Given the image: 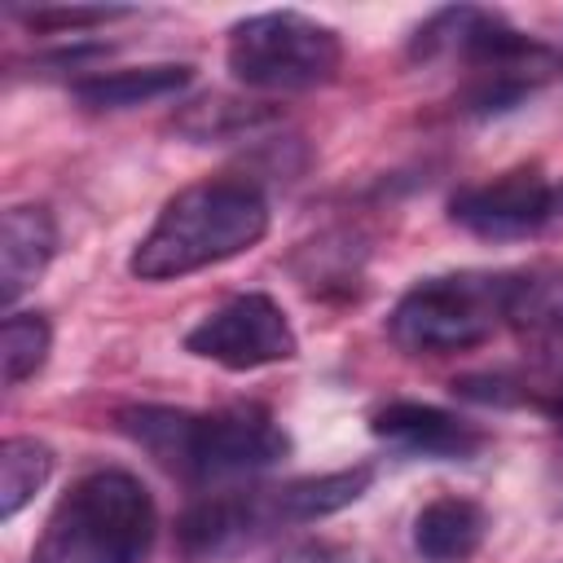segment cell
<instances>
[{"label": "cell", "instance_id": "1", "mask_svg": "<svg viewBox=\"0 0 563 563\" xmlns=\"http://www.w3.org/2000/svg\"><path fill=\"white\" fill-rule=\"evenodd\" d=\"M114 422L163 471L189 484L242 479L277 466L290 453V435L264 405H229L211 413L172 405H128L114 413Z\"/></svg>", "mask_w": 563, "mask_h": 563}, {"label": "cell", "instance_id": "2", "mask_svg": "<svg viewBox=\"0 0 563 563\" xmlns=\"http://www.w3.org/2000/svg\"><path fill=\"white\" fill-rule=\"evenodd\" d=\"M268 233V202L251 180L216 176L172 194L136 242L128 273L141 282H172L251 251Z\"/></svg>", "mask_w": 563, "mask_h": 563}, {"label": "cell", "instance_id": "3", "mask_svg": "<svg viewBox=\"0 0 563 563\" xmlns=\"http://www.w3.org/2000/svg\"><path fill=\"white\" fill-rule=\"evenodd\" d=\"M409 53L418 62H462L466 66L462 106L471 114H497L519 106L554 70V53L545 44L510 26L501 13L475 4L431 13L418 26Z\"/></svg>", "mask_w": 563, "mask_h": 563}, {"label": "cell", "instance_id": "4", "mask_svg": "<svg viewBox=\"0 0 563 563\" xmlns=\"http://www.w3.org/2000/svg\"><path fill=\"white\" fill-rule=\"evenodd\" d=\"M158 510L150 488L119 466L84 471L48 510L31 563H150Z\"/></svg>", "mask_w": 563, "mask_h": 563}, {"label": "cell", "instance_id": "5", "mask_svg": "<svg viewBox=\"0 0 563 563\" xmlns=\"http://www.w3.org/2000/svg\"><path fill=\"white\" fill-rule=\"evenodd\" d=\"M506 286L510 273H484V268L422 277L396 299L387 317V334L409 356L471 352L484 339H493V330L506 325Z\"/></svg>", "mask_w": 563, "mask_h": 563}, {"label": "cell", "instance_id": "6", "mask_svg": "<svg viewBox=\"0 0 563 563\" xmlns=\"http://www.w3.org/2000/svg\"><path fill=\"white\" fill-rule=\"evenodd\" d=\"M224 62L233 79L255 92H308L339 75L343 40L334 26L308 13L273 9L233 22Z\"/></svg>", "mask_w": 563, "mask_h": 563}, {"label": "cell", "instance_id": "7", "mask_svg": "<svg viewBox=\"0 0 563 563\" xmlns=\"http://www.w3.org/2000/svg\"><path fill=\"white\" fill-rule=\"evenodd\" d=\"M449 220L488 242H519L563 229V185H550L537 167H510L493 180L466 185L449 202Z\"/></svg>", "mask_w": 563, "mask_h": 563}, {"label": "cell", "instance_id": "8", "mask_svg": "<svg viewBox=\"0 0 563 563\" xmlns=\"http://www.w3.org/2000/svg\"><path fill=\"white\" fill-rule=\"evenodd\" d=\"M185 347L224 369H260V365L290 361L299 352V339L286 312L268 295L251 290V295H233L220 308H211L185 334Z\"/></svg>", "mask_w": 563, "mask_h": 563}, {"label": "cell", "instance_id": "9", "mask_svg": "<svg viewBox=\"0 0 563 563\" xmlns=\"http://www.w3.org/2000/svg\"><path fill=\"white\" fill-rule=\"evenodd\" d=\"M506 330L541 365H563V260H541L510 273Z\"/></svg>", "mask_w": 563, "mask_h": 563}, {"label": "cell", "instance_id": "10", "mask_svg": "<svg viewBox=\"0 0 563 563\" xmlns=\"http://www.w3.org/2000/svg\"><path fill=\"white\" fill-rule=\"evenodd\" d=\"M369 431L400 449V453H413V457H440V462H462V457H475L488 435L449 413V409H435V405H422V400H391L383 405L374 418H369Z\"/></svg>", "mask_w": 563, "mask_h": 563}, {"label": "cell", "instance_id": "11", "mask_svg": "<svg viewBox=\"0 0 563 563\" xmlns=\"http://www.w3.org/2000/svg\"><path fill=\"white\" fill-rule=\"evenodd\" d=\"M57 255V220L40 202H18L0 220V299L13 312V303L44 277V268Z\"/></svg>", "mask_w": 563, "mask_h": 563}, {"label": "cell", "instance_id": "12", "mask_svg": "<svg viewBox=\"0 0 563 563\" xmlns=\"http://www.w3.org/2000/svg\"><path fill=\"white\" fill-rule=\"evenodd\" d=\"M264 528H273L264 493L207 497V501L185 510V519H180V550L189 559H224L238 545L255 541Z\"/></svg>", "mask_w": 563, "mask_h": 563}, {"label": "cell", "instance_id": "13", "mask_svg": "<svg viewBox=\"0 0 563 563\" xmlns=\"http://www.w3.org/2000/svg\"><path fill=\"white\" fill-rule=\"evenodd\" d=\"M488 537V510L471 497L444 493L413 515V550L427 563H466Z\"/></svg>", "mask_w": 563, "mask_h": 563}, {"label": "cell", "instance_id": "14", "mask_svg": "<svg viewBox=\"0 0 563 563\" xmlns=\"http://www.w3.org/2000/svg\"><path fill=\"white\" fill-rule=\"evenodd\" d=\"M194 79V66L185 62H158V66H132V70H97L70 84L75 101L88 110H132L150 101H167L185 92Z\"/></svg>", "mask_w": 563, "mask_h": 563}, {"label": "cell", "instance_id": "15", "mask_svg": "<svg viewBox=\"0 0 563 563\" xmlns=\"http://www.w3.org/2000/svg\"><path fill=\"white\" fill-rule=\"evenodd\" d=\"M369 484H374V466L325 471V475H308V479H290L282 488H268L264 506H268L273 523H312V519H325V515L361 501Z\"/></svg>", "mask_w": 563, "mask_h": 563}, {"label": "cell", "instance_id": "16", "mask_svg": "<svg viewBox=\"0 0 563 563\" xmlns=\"http://www.w3.org/2000/svg\"><path fill=\"white\" fill-rule=\"evenodd\" d=\"M53 475V449L35 435H9L0 444V519H13Z\"/></svg>", "mask_w": 563, "mask_h": 563}, {"label": "cell", "instance_id": "17", "mask_svg": "<svg viewBox=\"0 0 563 563\" xmlns=\"http://www.w3.org/2000/svg\"><path fill=\"white\" fill-rule=\"evenodd\" d=\"M53 347V330L40 312H9L4 317V334H0V361H4V387H18L26 378H35L48 361Z\"/></svg>", "mask_w": 563, "mask_h": 563}, {"label": "cell", "instance_id": "18", "mask_svg": "<svg viewBox=\"0 0 563 563\" xmlns=\"http://www.w3.org/2000/svg\"><path fill=\"white\" fill-rule=\"evenodd\" d=\"M264 119H273L260 101H229V97H207L198 106H185V114L176 119V128L194 141H229L242 136L251 128H260Z\"/></svg>", "mask_w": 563, "mask_h": 563}, {"label": "cell", "instance_id": "19", "mask_svg": "<svg viewBox=\"0 0 563 563\" xmlns=\"http://www.w3.org/2000/svg\"><path fill=\"white\" fill-rule=\"evenodd\" d=\"M132 9H13V18H22L31 31H57V35H79L88 26H106L114 18H128Z\"/></svg>", "mask_w": 563, "mask_h": 563}, {"label": "cell", "instance_id": "20", "mask_svg": "<svg viewBox=\"0 0 563 563\" xmlns=\"http://www.w3.org/2000/svg\"><path fill=\"white\" fill-rule=\"evenodd\" d=\"M273 563H356V554L339 541H325V537H308V541H295L286 545Z\"/></svg>", "mask_w": 563, "mask_h": 563}, {"label": "cell", "instance_id": "21", "mask_svg": "<svg viewBox=\"0 0 563 563\" xmlns=\"http://www.w3.org/2000/svg\"><path fill=\"white\" fill-rule=\"evenodd\" d=\"M545 409H550V413L563 422V387H559V396H554V400H545Z\"/></svg>", "mask_w": 563, "mask_h": 563}]
</instances>
